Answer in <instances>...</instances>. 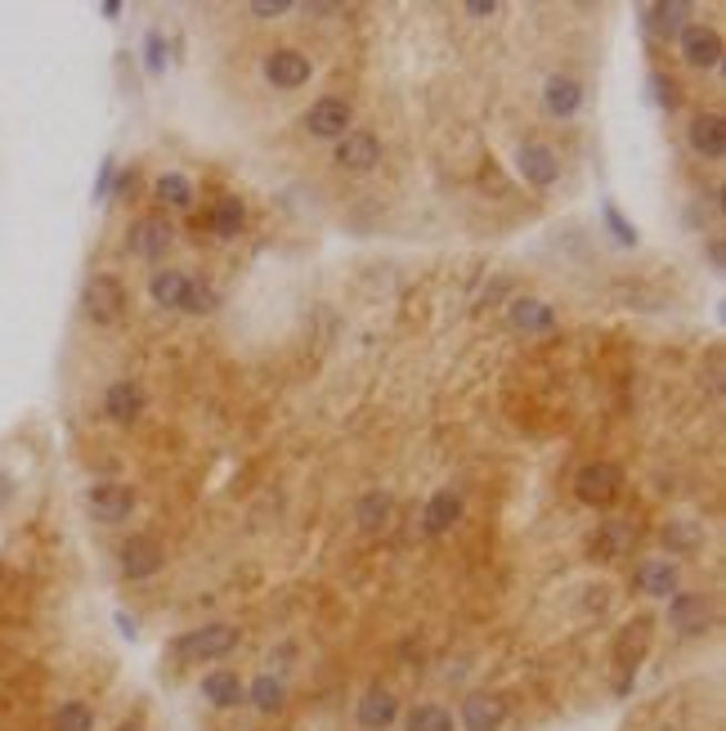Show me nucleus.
Instances as JSON below:
<instances>
[{"label": "nucleus", "instance_id": "nucleus-40", "mask_svg": "<svg viewBox=\"0 0 726 731\" xmlns=\"http://www.w3.org/2000/svg\"><path fill=\"white\" fill-rule=\"evenodd\" d=\"M14 503V475L6 471V467H0V512H6Z\"/></svg>", "mask_w": 726, "mask_h": 731}, {"label": "nucleus", "instance_id": "nucleus-32", "mask_svg": "<svg viewBox=\"0 0 726 731\" xmlns=\"http://www.w3.org/2000/svg\"><path fill=\"white\" fill-rule=\"evenodd\" d=\"M180 310H189V314H211V310H220V292H215L211 283H189Z\"/></svg>", "mask_w": 726, "mask_h": 731}, {"label": "nucleus", "instance_id": "nucleus-31", "mask_svg": "<svg viewBox=\"0 0 726 731\" xmlns=\"http://www.w3.org/2000/svg\"><path fill=\"white\" fill-rule=\"evenodd\" d=\"M601 220H605V229H611V238L619 242V248H637V224H628L624 220V211L615 207V202H601Z\"/></svg>", "mask_w": 726, "mask_h": 731}, {"label": "nucleus", "instance_id": "nucleus-27", "mask_svg": "<svg viewBox=\"0 0 726 731\" xmlns=\"http://www.w3.org/2000/svg\"><path fill=\"white\" fill-rule=\"evenodd\" d=\"M50 731H94V709L85 700H63L50 718Z\"/></svg>", "mask_w": 726, "mask_h": 731}, {"label": "nucleus", "instance_id": "nucleus-43", "mask_svg": "<svg viewBox=\"0 0 726 731\" xmlns=\"http://www.w3.org/2000/svg\"><path fill=\"white\" fill-rule=\"evenodd\" d=\"M708 261H713V266H717V270H722V242H717V238H713V242H708Z\"/></svg>", "mask_w": 726, "mask_h": 731}, {"label": "nucleus", "instance_id": "nucleus-23", "mask_svg": "<svg viewBox=\"0 0 726 731\" xmlns=\"http://www.w3.org/2000/svg\"><path fill=\"white\" fill-rule=\"evenodd\" d=\"M248 704H252L256 713H265V718L283 713V704H288V687H283V678H274V673L252 678V682H248Z\"/></svg>", "mask_w": 726, "mask_h": 731}, {"label": "nucleus", "instance_id": "nucleus-16", "mask_svg": "<svg viewBox=\"0 0 726 731\" xmlns=\"http://www.w3.org/2000/svg\"><path fill=\"white\" fill-rule=\"evenodd\" d=\"M202 700L211 709H238V704H248V682H242L233 669H211L202 682H198Z\"/></svg>", "mask_w": 726, "mask_h": 731}, {"label": "nucleus", "instance_id": "nucleus-18", "mask_svg": "<svg viewBox=\"0 0 726 731\" xmlns=\"http://www.w3.org/2000/svg\"><path fill=\"white\" fill-rule=\"evenodd\" d=\"M103 413L112 418V422H135L140 413H144V387L140 382H131V378H121V382H112L108 391H103Z\"/></svg>", "mask_w": 726, "mask_h": 731}, {"label": "nucleus", "instance_id": "nucleus-22", "mask_svg": "<svg viewBox=\"0 0 726 731\" xmlns=\"http://www.w3.org/2000/svg\"><path fill=\"white\" fill-rule=\"evenodd\" d=\"M189 274L184 270H158L153 279H149V297H153V306L158 310H180L184 306V292H189Z\"/></svg>", "mask_w": 726, "mask_h": 731}, {"label": "nucleus", "instance_id": "nucleus-36", "mask_svg": "<svg viewBox=\"0 0 726 731\" xmlns=\"http://www.w3.org/2000/svg\"><path fill=\"white\" fill-rule=\"evenodd\" d=\"M112 180H117V158L108 153V158L99 162V176H94V202H108V193H112Z\"/></svg>", "mask_w": 726, "mask_h": 731}, {"label": "nucleus", "instance_id": "nucleus-5", "mask_svg": "<svg viewBox=\"0 0 726 731\" xmlns=\"http://www.w3.org/2000/svg\"><path fill=\"white\" fill-rule=\"evenodd\" d=\"M175 242V229L167 216H140L131 229H127V252L140 257V261H162Z\"/></svg>", "mask_w": 726, "mask_h": 731}, {"label": "nucleus", "instance_id": "nucleus-2", "mask_svg": "<svg viewBox=\"0 0 726 731\" xmlns=\"http://www.w3.org/2000/svg\"><path fill=\"white\" fill-rule=\"evenodd\" d=\"M81 310H85L90 323L108 328V323H117L121 314H127V288H121L117 274H90L85 288H81Z\"/></svg>", "mask_w": 726, "mask_h": 731}, {"label": "nucleus", "instance_id": "nucleus-9", "mask_svg": "<svg viewBox=\"0 0 726 731\" xmlns=\"http://www.w3.org/2000/svg\"><path fill=\"white\" fill-rule=\"evenodd\" d=\"M354 722H359L363 731H391V727L400 722V700H395V691L382 687V682H373L369 691L359 695V704H354Z\"/></svg>", "mask_w": 726, "mask_h": 731}, {"label": "nucleus", "instance_id": "nucleus-42", "mask_svg": "<svg viewBox=\"0 0 726 731\" xmlns=\"http://www.w3.org/2000/svg\"><path fill=\"white\" fill-rule=\"evenodd\" d=\"M117 629H121V633H127V638H135V620H131L127 611H117Z\"/></svg>", "mask_w": 726, "mask_h": 731}, {"label": "nucleus", "instance_id": "nucleus-33", "mask_svg": "<svg viewBox=\"0 0 726 731\" xmlns=\"http://www.w3.org/2000/svg\"><path fill=\"white\" fill-rule=\"evenodd\" d=\"M624 543H628L624 521H611V525H601V539H592V552L596 557H615V552H624Z\"/></svg>", "mask_w": 726, "mask_h": 731}, {"label": "nucleus", "instance_id": "nucleus-3", "mask_svg": "<svg viewBox=\"0 0 726 731\" xmlns=\"http://www.w3.org/2000/svg\"><path fill=\"white\" fill-rule=\"evenodd\" d=\"M651 629H655V620L637 615V620L615 638V669L624 673L619 687H615L619 695H628L633 682H637V669H642V660H646V651H651Z\"/></svg>", "mask_w": 726, "mask_h": 731}, {"label": "nucleus", "instance_id": "nucleus-14", "mask_svg": "<svg viewBox=\"0 0 726 731\" xmlns=\"http://www.w3.org/2000/svg\"><path fill=\"white\" fill-rule=\"evenodd\" d=\"M677 41H682V59H686L690 68H717V63H722V37H717V28H708V23H686Z\"/></svg>", "mask_w": 726, "mask_h": 731}, {"label": "nucleus", "instance_id": "nucleus-44", "mask_svg": "<svg viewBox=\"0 0 726 731\" xmlns=\"http://www.w3.org/2000/svg\"><path fill=\"white\" fill-rule=\"evenodd\" d=\"M117 731H140V727H135V722H121V727H117Z\"/></svg>", "mask_w": 726, "mask_h": 731}, {"label": "nucleus", "instance_id": "nucleus-7", "mask_svg": "<svg viewBox=\"0 0 726 731\" xmlns=\"http://www.w3.org/2000/svg\"><path fill=\"white\" fill-rule=\"evenodd\" d=\"M85 508H90L94 521L117 525V521H127L135 512V490H131V484H117V480H99V484H90Z\"/></svg>", "mask_w": 726, "mask_h": 731}, {"label": "nucleus", "instance_id": "nucleus-25", "mask_svg": "<svg viewBox=\"0 0 726 731\" xmlns=\"http://www.w3.org/2000/svg\"><path fill=\"white\" fill-rule=\"evenodd\" d=\"M457 517H462V494H457V490H440V494L426 503L422 525H426V534H444Z\"/></svg>", "mask_w": 726, "mask_h": 731}, {"label": "nucleus", "instance_id": "nucleus-39", "mask_svg": "<svg viewBox=\"0 0 726 731\" xmlns=\"http://www.w3.org/2000/svg\"><path fill=\"white\" fill-rule=\"evenodd\" d=\"M131 184H135V171H121V167H117V180H112V193H108V198H127Z\"/></svg>", "mask_w": 726, "mask_h": 731}, {"label": "nucleus", "instance_id": "nucleus-38", "mask_svg": "<svg viewBox=\"0 0 726 731\" xmlns=\"http://www.w3.org/2000/svg\"><path fill=\"white\" fill-rule=\"evenodd\" d=\"M292 6H288V0H274V6H270V0H265V6H252V14L256 19H283Z\"/></svg>", "mask_w": 726, "mask_h": 731}, {"label": "nucleus", "instance_id": "nucleus-10", "mask_svg": "<svg viewBox=\"0 0 726 731\" xmlns=\"http://www.w3.org/2000/svg\"><path fill=\"white\" fill-rule=\"evenodd\" d=\"M503 722H507V700L494 691H471L457 709L462 731H503Z\"/></svg>", "mask_w": 726, "mask_h": 731}, {"label": "nucleus", "instance_id": "nucleus-37", "mask_svg": "<svg viewBox=\"0 0 726 731\" xmlns=\"http://www.w3.org/2000/svg\"><path fill=\"white\" fill-rule=\"evenodd\" d=\"M651 90H655V103L659 108H677V86L664 72H651Z\"/></svg>", "mask_w": 726, "mask_h": 731}, {"label": "nucleus", "instance_id": "nucleus-29", "mask_svg": "<svg viewBox=\"0 0 726 731\" xmlns=\"http://www.w3.org/2000/svg\"><path fill=\"white\" fill-rule=\"evenodd\" d=\"M659 539H664L668 552H699V548H704V530H699L695 521H668V525L659 530Z\"/></svg>", "mask_w": 726, "mask_h": 731}, {"label": "nucleus", "instance_id": "nucleus-13", "mask_svg": "<svg viewBox=\"0 0 726 731\" xmlns=\"http://www.w3.org/2000/svg\"><path fill=\"white\" fill-rule=\"evenodd\" d=\"M382 162V140L373 131H345L336 140V167L345 171H373Z\"/></svg>", "mask_w": 726, "mask_h": 731}, {"label": "nucleus", "instance_id": "nucleus-41", "mask_svg": "<svg viewBox=\"0 0 726 731\" xmlns=\"http://www.w3.org/2000/svg\"><path fill=\"white\" fill-rule=\"evenodd\" d=\"M494 10H498L494 0H475V6H466V14H471V19H490Z\"/></svg>", "mask_w": 726, "mask_h": 731}, {"label": "nucleus", "instance_id": "nucleus-21", "mask_svg": "<svg viewBox=\"0 0 726 731\" xmlns=\"http://www.w3.org/2000/svg\"><path fill=\"white\" fill-rule=\"evenodd\" d=\"M543 108H547L552 117H574V112L583 108V86H578L574 77H547V86H543Z\"/></svg>", "mask_w": 726, "mask_h": 731}, {"label": "nucleus", "instance_id": "nucleus-17", "mask_svg": "<svg viewBox=\"0 0 726 731\" xmlns=\"http://www.w3.org/2000/svg\"><path fill=\"white\" fill-rule=\"evenodd\" d=\"M686 140H690V149H695L699 158L722 162V153H726V121H722L717 112H699V117L690 121Z\"/></svg>", "mask_w": 726, "mask_h": 731}, {"label": "nucleus", "instance_id": "nucleus-24", "mask_svg": "<svg viewBox=\"0 0 726 731\" xmlns=\"http://www.w3.org/2000/svg\"><path fill=\"white\" fill-rule=\"evenodd\" d=\"M507 319H512V328H521V332H547V328H556V310H552L547 301H534V297L512 301Z\"/></svg>", "mask_w": 726, "mask_h": 731}, {"label": "nucleus", "instance_id": "nucleus-28", "mask_svg": "<svg viewBox=\"0 0 726 731\" xmlns=\"http://www.w3.org/2000/svg\"><path fill=\"white\" fill-rule=\"evenodd\" d=\"M153 198L167 202V207H193V180L180 176V171H167V176H158Z\"/></svg>", "mask_w": 726, "mask_h": 731}, {"label": "nucleus", "instance_id": "nucleus-26", "mask_svg": "<svg viewBox=\"0 0 726 731\" xmlns=\"http://www.w3.org/2000/svg\"><path fill=\"white\" fill-rule=\"evenodd\" d=\"M404 731H457V722H453V713H448L444 704L422 700V704H409V713H404Z\"/></svg>", "mask_w": 726, "mask_h": 731}, {"label": "nucleus", "instance_id": "nucleus-19", "mask_svg": "<svg viewBox=\"0 0 726 731\" xmlns=\"http://www.w3.org/2000/svg\"><path fill=\"white\" fill-rule=\"evenodd\" d=\"M677 579H682V570H677L673 561H642L637 574H633L637 592H646V597H664V601L677 592Z\"/></svg>", "mask_w": 726, "mask_h": 731}, {"label": "nucleus", "instance_id": "nucleus-8", "mask_svg": "<svg viewBox=\"0 0 726 731\" xmlns=\"http://www.w3.org/2000/svg\"><path fill=\"white\" fill-rule=\"evenodd\" d=\"M668 624L682 638H699L713 624V597L708 592H673L668 597Z\"/></svg>", "mask_w": 726, "mask_h": 731}, {"label": "nucleus", "instance_id": "nucleus-11", "mask_svg": "<svg viewBox=\"0 0 726 731\" xmlns=\"http://www.w3.org/2000/svg\"><path fill=\"white\" fill-rule=\"evenodd\" d=\"M121 574L127 579H153L162 565H167V552L153 534H131L127 543H121Z\"/></svg>", "mask_w": 726, "mask_h": 731}, {"label": "nucleus", "instance_id": "nucleus-1", "mask_svg": "<svg viewBox=\"0 0 726 731\" xmlns=\"http://www.w3.org/2000/svg\"><path fill=\"white\" fill-rule=\"evenodd\" d=\"M238 642H242V633H238L233 624H202V629L180 633V638L167 647V655H171L175 664H189V669H193V664H215V660L233 655Z\"/></svg>", "mask_w": 726, "mask_h": 731}, {"label": "nucleus", "instance_id": "nucleus-20", "mask_svg": "<svg viewBox=\"0 0 726 731\" xmlns=\"http://www.w3.org/2000/svg\"><path fill=\"white\" fill-rule=\"evenodd\" d=\"M686 19H690V6H682V0H668V6H646L642 10V23H646V32L651 37H682V28H686Z\"/></svg>", "mask_w": 726, "mask_h": 731}, {"label": "nucleus", "instance_id": "nucleus-4", "mask_svg": "<svg viewBox=\"0 0 726 731\" xmlns=\"http://www.w3.org/2000/svg\"><path fill=\"white\" fill-rule=\"evenodd\" d=\"M574 494L587 503V508H611L619 503L624 494V471L615 462H587L578 475H574Z\"/></svg>", "mask_w": 726, "mask_h": 731}, {"label": "nucleus", "instance_id": "nucleus-6", "mask_svg": "<svg viewBox=\"0 0 726 731\" xmlns=\"http://www.w3.org/2000/svg\"><path fill=\"white\" fill-rule=\"evenodd\" d=\"M350 121H354V108H350L345 99H336V94H323L319 103L305 108L301 127H305L314 140H341V136L350 131Z\"/></svg>", "mask_w": 726, "mask_h": 731}, {"label": "nucleus", "instance_id": "nucleus-30", "mask_svg": "<svg viewBox=\"0 0 726 731\" xmlns=\"http://www.w3.org/2000/svg\"><path fill=\"white\" fill-rule=\"evenodd\" d=\"M242 220H248V211H242L238 198H220V202L211 207V233H215V238H238Z\"/></svg>", "mask_w": 726, "mask_h": 731}, {"label": "nucleus", "instance_id": "nucleus-15", "mask_svg": "<svg viewBox=\"0 0 726 731\" xmlns=\"http://www.w3.org/2000/svg\"><path fill=\"white\" fill-rule=\"evenodd\" d=\"M310 72H314V63L301 50H274L265 59V81L279 86V90H301L310 81Z\"/></svg>", "mask_w": 726, "mask_h": 731}, {"label": "nucleus", "instance_id": "nucleus-34", "mask_svg": "<svg viewBox=\"0 0 726 731\" xmlns=\"http://www.w3.org/2000/svg\"><path fill=\"white\" fill-rule=\"evenodd\" d=\"M386 517H391V499L386 494H369V499L359 503V525L363 530H377Z\"/></svg>", "mask_w": 726, "mask_h": 731}, {"label": "nucleus", "instance_id": "nucleus-12", "mask_svg": "<svg viewBox=\"0 0 726 731\" xmlns=\"http://www.w3.org/2000/svg\"><path fill=\"white\" fill-rule=\"evenodd\" d=\"M516 171H521L525 184H534V189H552V184L561 180V158H556L547 144L530 140V144L516 149Z\"/></svg>", "mask_w": 726, "mask_h": 731}, {"label": "nucleus", "instance_id": "nucleus-35", "mask_svg": "<svg viewBox=\"0 0 726 731\" xmlns=\"http://www.w3.org/2000/svg\"><path fill=\"white\" fill-rule=\"evenodd\" d=\"M144 68H149L153 77H162V72H167V37H162L158 28L144 37Z\"/></svg>", "mask_w": 726, "mask_h": 731}]
</instances>
